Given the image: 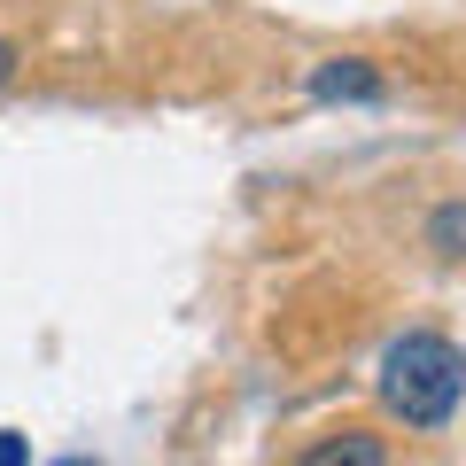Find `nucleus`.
<instances>
[{"label":"nucleus","mask_w":466,"mask_h":466,"mask_svg":"<svg viewBox=\"0 0 466 466\" xmlns=\"http://www.w3.org/2000/svg\"><path fill=\"white\" fill-rule=\"evenodd\" d=\"M459 397H466L459 342H443V334H404V342H389V358H381V404L404 420V428H443V420L459 412Z\"/></svg>","instance_id":"obj_1"},{"label":"nucleus","mask_w":466,"mask_h":466,"mask_svg":"<svg viewBox=\"0 0 466 466\" xmlns=\"http://www.w3.org/2000/svg\"><path fill=\"white\" fill-rule=\"evenodd\" d=\"M296 466H389V451H381V435H366V428H342V435H319V443L303 451Z\"/></svg>","instance_id":"obj_2"},{"label":"nucleus","mask_w":466,"mask_h":466,"mask_svg":"<svg viewBox=\"0 0 466 466\" xmlns=\"http://www.w3.org/2000/svg\"><path fill=\"white\" fill-rule=\"evenodd\" d=\"M311 94L319 101H373V94H381V78H373L366 63H350V55H342V63H319L311 70Z\"/></svg>","instance_id":"obj_3"},{"label":"nucleus","mask_w":466,"mask_h":466,"mask_svg":"<svg viewBox=\"0 0 466 466\" xmlns=\"http://www.w3.org/2000/svg\"><path fill=\"white\" fill-rule=\"evenodd\" d=\"M428 241L443 257H466V202H443V210L428 218Z\"/></svg>","instance_id":"obj_4"},{"label":"nucleus","mask_w":466,"mask_h":466,"mask_svg":"<svg viewBox=\"0 0 466 466\" xmlns=\"http://www.w3.org/2000/svg\"><path fill=\"white\" fill-rule=\"evenodd\" d=\"M32 451H24V435H0V466H24Z\"/></svg>","instance_id":"obj_5"},{"label":"nucleus","mask_w":466,"mask_h":466,"mask_svg":"<svg viewBox=\"0 0 466 466\" xmlns=\"http://www.w3.org/2000/svg\"><path fill=\"white\" fill-rule=\"evenodd\" d=\"M8 70H16V47H8V39H0V86H8Z\"/></svg>","instance_id":"obj_6"},{"label":"nucleus","mask_w":466,"mask_h":466,"mask_svg":"<svg viewBox=\"0 0 466 466\" xmlns=\"http://www.w3.org/2000/svg\"><path fill=\"white\" fill-rule=\"evenodd\" d=\"M55 466H86V459H55Z\"/></svg>","instance_id":"obj_7"}]
</instances>
